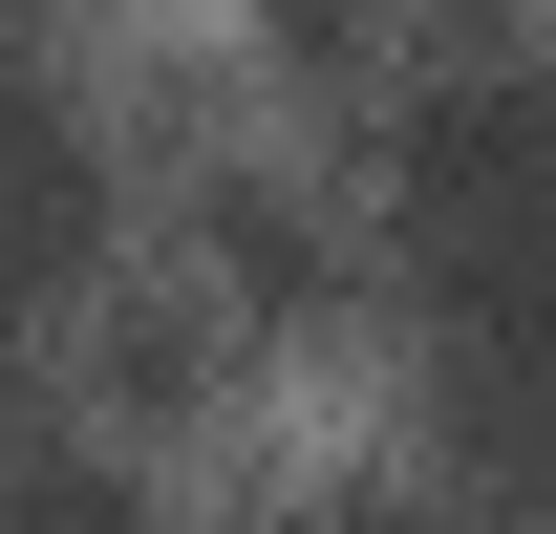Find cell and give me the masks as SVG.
Here are the masks:
<instances>
[{
  "instance_id": "cell-4",
  "label": "cell",
  "mask_w": 556,
  "mask_h": 534,
  "mask_svg": "<svg viewBox=\"0 0 556 534\" xmlns=\"http://www.w3.org/2000/svg\"><path fill=\"white\" fill-rule=\"evenodd\" d=\"M0 534H150V470L108 449V406H65L43 364H0Z\"/></svg>"
},
{
  "instance_id": "cell-2",
  "label": "cell",
  "mask_w": 556,
  "mask_h": 534,
  "mask_svg": "<svg viewBox=\"0 0 556 534\" xmlns=\"http://www.w3.org/2000/svg\"><path fill=\"white\" fill-rule=\"evenodd\" d=\"M428 364V470L556 534V300H407Z\"/></svg>"
},
{
  "instance_id": "cell-1",
  "label": "cell",
  "mask_w": 556,
  "mask_h": 534,
  "mask_svg": "<svg viewBox=\"0 0 556 534\" xmlns=\"http://www.w3.org/2000/svg\"><path fill=\"white\" fill-rule=\"evenodd\" d=\"M364 129H386L407 300H556V43H450Z\"/></svg>"
},
{
  "instance_id": "cell-5",
  "label": "cell",
  "mask_w": 556,
  "mask_h": 534,
  "mask_svg": "<svg viewBox=\"0 0 556 534\" xmlns=\"http://www.w3.org/2000/svg\"><path fill=\"white\" fill-rule=\"evenodd\" d=\"M300 534H535V513H492V492H450V470H343Z\"/></svg>"
},
{
  "instance_id": "cell-3",
  "label": "cell",
  "mask_w": 556,
  "mask_h": 534,
  "mask_svg": "<svg viewBox=\"0 0 556 534\" xmlns=\"http://www.w3.org/2000/svg\"><path fill=\"white\" fill-rule=\"evenodd\" d=\"M108 278V129H86L43 43H0V321H43Z\"/></svg>"
}]
</instances>
